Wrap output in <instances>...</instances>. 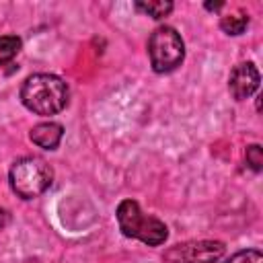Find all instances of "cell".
Wrapping results in <instances>:
<instances>
[{
  "mask_svg": "<svg viewBox=\"0 0 263 263\" xmlns=\"http://www.w3.org/2000/svg\"><path fill=\"white\" fill-rule=\"evenodd\" d=\"M18 97L25 109H29L31 113L51 117L66 109L70 101V88L60 76L37 72L23 80Z\"/></svg>",
  "mask_w": 263,
  "mask_h": 263,
  "instance_id": "1",
  "label": "cell"
},
{
  "mask_svg": "<svg viewBox=\"0 0 263 263\" xmlns=\"http://www.w3.org/2000/svg\"><path fill=\"white\" fill-rule=\"evenodd\" d=\"M115 218H117V226L123 236L140 240L148 247H160L168 238L166 224L162 220H158L156 216L144 214L140 203L134 199L119 201V205L115 210Z\"/></svg>",
  "mask_w": 263,
  "mask_h": 263,
  "instance_id": "2",
  "label": "cell"
},
{
  "mask_svg": "<svg viewBox=\"0 0 263 263\" xmlns=\"http://www.w3.org/2000/svg\"><path fill=\"white\" fill-rule=\"evenodd\" d=\"M12 193L21 199H35L43 195L53 183V168L39 156H23L14 160L8 171Z\"/></svg>",
  "mask_w": 263,
  "mask_h": 263,
  "instance_id": "3",
  "label": "cell"
},
{
  "mask_svg": "<svg viewBox=\"0 0 263 263\" xmlns=\"http://www.w3.org/2000/svg\"><path fill=\"white\" fill-rule=\"evenodd\" d=\"M148 58L156 74H168L177 70L185 60V43L175 27L160 25L148 37Z\"/></svg>",
  "mask_w": 263,
  "mask_h": 263,
  "instance_id": "4",
  "label": "cell"
},
{
  "mask_svg": "<svg viewBox=\"0 0 263 263\" xmlns=\"http://www.w3.org/2000/svg\"><path fill=\"white\" fill-rule=\"evenodd\" d=\"M226 245L222 240H185L164 251V263H216L224 257Z\"/></svg>",
  "mask_w": 263,
  "mask_h": 263,
  "instance_id": "5",
  "label": "cell"
},
{
  "mask_svg": "<svg viewBox=\"0 0 263 263\" xmlns=\"http://www.w3.org/2000/svg\"><path fill=\"white\" fill-rule=\"evenodd\" d=\"M259 82L261 76L253 62H240L228 74V90L234 101H245L253 97L259 90Z\"/></svg>",
  "mask_w": 263,
  "mask_h": 263,
  "instance_id": "6",
  "label": "cell"
},
{
  "mask_svg": "<svg viewBox=\"0 0 263 263\" xmlns=\"http://www.w3.org/2000/svg\"><path fill=\"white\" fill-rule=\"evenodd\" d=\"M62 138H64V125L58 121H41L33 125L29 132V140L43 150H55Z\"/></svg>",
  "mask_w": 263,
  "mask_h": 263,
  "instance_id": "7",
  "label": "cell"
},
{
  "mask_svg": "<svg viewBox=\"0 0 263 263\" xmlns=\"http://www.w3.org/2000/svg\"><path fill=\"white\" fill-rule=\"evenodd\" d=\"M134 8L154 21H162L164 16H168L175 8V4L171 0H138L134 2Z\"/></svg>",
  "mask_w": 263,
  "mask_h": 263,
  "instance_id": "8",
  "label": "cell"
},
{
  "mask_svg": "<svg viewBox=\"0 0 263 263\" xmlns=\"http://www.w3.org/2000/svg\"><path fill=\"white\" fill-rule=\"evenodd\" d=\"M249 23H251V18H249V14L245 10H234V12H230V14L220 18V29L226 35L236 37V35H242L247 31Z\"/></svg>",
  "mask_w": 263,
  "mask_h": 263,
  "instance_id": "9",
  "label": "cell"
},
{
  "mask_svg": "<svg viewBox=\"0 0 263 263\" xmlns=\"http://www.w3.org/2000/svg\"><path fill=\"white\" fill-rule=\"evenodd\" d=\"M23 41L18 35H0V66L12 62L21 51Z\"/></svg>",
  "mask_w": 263,
  "mask_h": 263,
  "instance_id": "10",
  "label": "cell"
},
{
  "mask_svg": "<svg viewBox=\"0 0 263 263\" xmlns=\"http://www.w3.org/2000/svg\"><path fill=\"white\" fill-rule=\"evenodd\" d=\"M245 162L255 173H259L263 168V148H261V144H249L245 148Z\"/></svg>",
  "mask_w": 263,
  "mask_h": 263,
  "instance_id": "11",
  "label": "cell"
},
{
  "mask_svg": "<svg viewBox=\"0 0 263 263\" xmlns=\"http://www.w3.org/2000/svg\"><path fill=\"white\" fill-rule=\"evenodd\" d=\"M224 263H263V253L259 249H242L230 255Z\"/></svg>",
  "mask_w": 263,
  "mask_h": 263,
  "instance_id": "12",
  "label": "cell"
},
{
  "mask_svg": "<svg viewBox=\"0 0 263 263\" xmlns=\"http://www.w3.org/2000/svg\"><path fill=\"white\" fill-rule=\"evenodd\" d=\"M8 222H10V214H8L4 208H0V230H2Z\"/></svg>",
  "mask_w": 263,
  "mask_h": 263,
  "instance_id": "13",
  "label": "cell"
},
{
  "mask_svg": "<svg viewBox=\"0 0 263 263\" xmlns=\"http://www.w3.org/2000/svg\"><path fill=\"white\" fill-rule=\"evenodd\" d=\"M203 6H205L208 10H220V8L224 6V2H214V4H212V2H205Z\"/></svg>",
  "mask_w": 263,
  "mask_h": 263,
  "instance_id": "14",
  "label": "cell"
}]
</instances>
